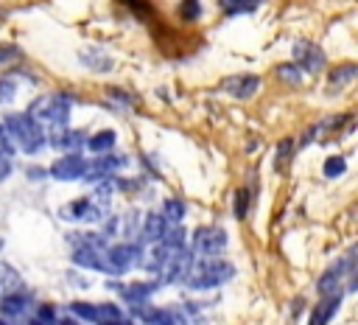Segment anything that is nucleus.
Returning <instances> with one entry per match:
<instances>
[{
    "mask_svg": "<svg viewBox=\"0 0 358 325\" xmlns=\"http://www.w3.org/2000/svg\"><path fill=\"white\" fill-rule=\"evenodd\" d=\"M294 56H296V67L302 73H319L324 67V53L316 45H310V42H299Z\"/></svg>",
    "mask_w": 358,
    "mask_h": 325,
    "instance_id": "f8f14e48",
    "label": "nucleus"
},
{
    "mask_svg": "<svg viewBox=\"0 0 358 325\" xmlns=\"http://www.w3.org/2000/svg\"><path fill=\"white\" fill-rule=\"evenodd\" d=\"M232 275H235V266H232V263L218 261V258H201L199 263H190V272H187L185 283L199 291V289L221 286V283H227Z\"/></svg>",
    "mask_w": 358,
    "mask_h": 325,
    "instance_id": "f03ea898",
    "label": "nucleus"
},
{
    "mask_svg": "<svg viewBox=\"0 0 358 325\" xmlns=\"http://www.w3.org/2000/svg\"><path fill=\"white\" fill-rule=\"evenodd\" d=\"M344 272L352 275V252H350L344 261H338L336 266H330V269L319 277V283H316L319 294H322V297H324V294H336V291H338V283H341V277H344Z\"/></svg>",
    "mask_w": 358,
    "mask_h": 325,
    "instance_id": "9d476101",
    "label": "nucleus"
},
{
    "mask_svg": "<svg viewBox=\"0 0 358 325\" xmlns=\"http://www.w3.org/2000/svg\"><path fill=\"white\" fill-rule=\"evenodd\" d=\"M22 286V280H20V275L11 269V266H6V263H0V289L3 291H17Z\"/></svg>",
    "mask_w": 358,
    "mask_h": 325,
    "instance_id": "b1692460",
    "label": "nucleus"
},
{
    "mask_svg": "<svg viewBox=\"0 0 358 325\" xmlns=\"http://www.w3.org/2000/svg\"><path fill=\"white\" fill-rule=\"evenodd\" d=\"M6 132L11 134V140H17L14 146H20L25 154H36L39 148H42V143H45V132H42V126H36V120L25 112H14V115H8L6 118Z\"/></svg>",
    "mask_w": 358,
    "mask_h": 325,
    "instance_id": "7ed1b4c3",
    "label": "nucleus"
},
{
    "mask_svg": "<svg viewBox=\"0 0 358 325\" xmlns=\"http://www.w3.org/2000/svg\"><path fill=\"white\" fill-rule=\"evenodd\" d=\"M355 73H358L355 64H338V67L330 73V87H344V84H350V81L355 78Z\"/></svg>",
    "mask_w": 358,
    "mask_h": 325,
    "instance_id": "5701e85b",
    "label": "nucleus"
},
{
    "mask_svg": "<svg viewBox=\"0 0 358 325\" xmlns=\"http://www.w3.org/2000/svg\"><path fill=\"white\" fill-rule=\"evenodd\" d=\"M123 317V311L117 308V305H112V303H101V305H95V325H106V322H115V319H120Z\"/></svg>",
    "mask_w": 358,
    "mask_h": 325,
    "instance_id": "4be33fe9",
    "label": "nucleus"
},
{
    "mask_svg": "<svg viewBox=\"0 0 358 325\" xmlns=\"http://www.w3.org/2000/svg\"><path fill=\"white\" fill-rule=\"evenodd\" d=\"M20 56V50L14 48V45H0V64H6V62H14Z\"/></svg>",
    "mask_w": 358,
    "mask_h": 325,
    "instance_id": "72a5a7b5",
    "label": "nucleus"
},
{
    "mask_svg": "<svg viewBox=\"0 0 358 325\" xmlns=\"http://www.w3.org/2000/svg\"><path fill=\"white\" fill-rule=\"evenodd\" d=\"M338 305H341V291H336V294H324V297L319 300V305L313 308L310 325H327V322H330V317H336Z\"/></svg>",
    "mask_w": 358,
    "mask_h": 325,
    "instance_id": "2eb2a0df",
    "label": "nucleus"
},
{
    "mask_svg": "<svg viewBox=\"0 0 358 325\" xmlns=\"http://www.w3.org/2000/svg\"><path fill=\"white\" fill-rule=\"evenodd\" d=\"M134 314H137L143 322H148V325H185V322H193V319L187 317V305H182V308H176V305H171V308L134 305Z\"/></svg>",
    "mask_w": 358,
    "mask_h": 325,
    "instance_id": "423d86ee",
    "label": "nucleus"
},
{
    "mask_svg": "<svg viewBox=\"0 0 358 325\" xmlns=\"http://www.w3.org/2000/svg\"><path fill=\"white\" fill-rule=\"evenodd\" d=\"M179 14H182L185 20H196V17L201 14V3H199V0H182Z\"/></svg>",
    "mask_w": 358,
    "mask_h": 325,
    "instance_id": "c85d7f7f",
    "label": "nucleus"
},
{
    "mask_svg": "<svg viewBox=\"0 0 358 325\" xmlns=\"http://www.w3.org/2000/svg\"><path fill=\"white\" fill-rule=\"evenodd\" d=\"M17 92V78L14 76H3L0 78V101H11Z\"/></svg>",
    "mask_w": 358,
    "mask_h": 325,
    "instance_id": "bb28decb",
    "label": "nucleus"
},
{
    "mask_svg": "<svg viewBox=\"0 0 358 325\" xmlns=\"http://www.w3.org/2000/svg\"><path fill=\"white\" fill-rule=\"evenodd\" d=\"M190 263H193L190 249L179 247V249L168 258V263L162 266V277H159L157 283H159V286H165V283H185V277H187V272H190Z\"/></svg>",
    "mask_w": 358,
    "mask_h": 325,
    "instance_id": "0eeeda50",
    "label": "nucleus"
},
{
    "mask_svg": "<svg viewBox=\"0 0 358 325\" xmlns=\"http://www.w3.org/2000/svg\"><path fill=\"white\" fill-rule=\"evenodd\" d=\"M218 6L224 14H246V11H255L257 3H252V0H218Z\"/></svg>",
    "mask_w": 358,
    "mask_h": 325,
    "instance_id": "393cba45",
    "label": "nucleus"
},
{
    "mask_svg": "<svg viewBox=\"0 0 358 325\" xmlns=\"http://www.w3.org/2000/svg\"><path fill=\"white\" fill-rule=\"evenodd\" d=\"M165 230H168V224L162 221V216H159V213H145L143 227H140V241H151V244H154Z\"/></svg>",
    "mask_w": 358,
    "mask_h": 325,
    "instance_id": "f3484780",
    "label": "nucleus"
},
{
    "mask_svg": "<svg viewBox=\"0 0 358 325\" xmlns=\"http://www.w3.org/2000/svg\"><path fill=\"white\" fill-rule=\"evenodd\" d=\"M344 168H347V165H344V157H330V160L324 162V177H330V179H333V177H341Z\"/></svg>",
    "mask_w": 358,
    "mask_h": 325,
    "instance_id": "cd10ccee",
    "label": "nucleus"
},
{
    "mask_svg": "<svg viewBox=\"0 0 358 325\" xmlns=\"http://www.w3.org/2000/svg\"><path fill=\"white\" fill-rule=\"evenodd\" d=\"M299 73H302V70H299L296 64H280V67H277V76H280L282 81H291V84H299V78H302Z\"/></svg>",
    "mask_w": 358,
    "mask_h": 325,
    "instance_id": "a878e982",
    "label": "nucleus"
},
{
    "mask_svg": "<svg viewBox=\"0 0 358 325\" xmlns=\"http://www.w3.org/2000/svg\"><path fill=\"white\" fill-rule=\"evenodd\" d=\"M87 146H90V151H109L115 146V132L112 129L95 132L92 137H87Z\"/></svg>",
    "mask_w": 358,
    "mask_h": 325,
    "instance_id": "aec40b11",
    "label": "nucleus"
},
{
    "mask_svg": "<svg viewBox=\"0 0 358 325\" xmlns=\"http://www.w3.org/2000/svg\"><path fill=\"white\" fill-rule=\"evenodd\" d=\"M11 174V162H8V157H0V179H6Z\"/></svg>",
    "mask_w": 358,
    "mask_h": 325,
    "instance_id": "f704fd0d",
    "label": "nucleus"
},
{
    "mask_svg": "<svg viewBox=\"0 0 358 325\" xmlns=\"http://www.w3.org/2000/svg\"><path fill=\"white\" fill-rule=\"evenodd\" d=\"M84 168H87V160H84L81 154H64V157H59V160L50 165V174H53L56 179L67 182V179H78V177L84 174Z\"/></svg>",
    "mask_w": 358,
    "mask_h": 325,
    "instance_id": "9b49d317",
    "label": "nucleus"
},
{
    "mask_svg": "<svg viewBox=\"0 0 358 325\" xmlns=\"http://www.w3.org/2000/svg\"><path fill=\"white\" fill-rule=\"evenodd\" d=\"M126 3H129V8H131V11H137V14H145V8H143V6H148L145 0H126Z\"/></svg>",
    "mask_w": 358,
    "mask_h": 325,
    "instance_id": "c9c22d12",
    "label": "nucleus"
},
{
    "mask_svg": "<svg viewBox=\"0 0 358 325\" xmlns=\"http://www.w3.org/2000/svg\"><path fill=\"white\" fill-rule=\"evenodd\" d=\"M227 247V233L221 227H199L190 238V255L199 258H215Z\"/></svg>",
    "mask_w": 358,
    "mask_h": 325,
    "instance_id": "20e7f679",
    "label": "nucleus"
},
{
    "mask_svg": "<svg viewBox=\"0 0 358 325\" xmlns=\"http://www.w3.org/2000/svg\"><path fill=\"white\" fill-rule=\"evenodd\" d=\"M28 305H31V297L25 294V291H6L3 297H0V314L3 317H22L25 311H28Z\"/></svg>",
    "mask_w": 358,
    "mask_h": 325,
    "instance_id": "4468645a",
    "label": "nucleus"
},
{
    "mask_svg": "<svg viewBox=\"0 0 358 325\" xmlns=\"http://www.w3.org/2000/svg\"><path fill=\"white\" fill-rule=\"evenodd\" d=\"M140 263V247L131 241L106 247V275H123Z\"/></svg>",
    "mask_w": 358,
    "mask_h": 325,
    "instance_id": "39448f33",
    "label": "nucleus"
},
{
    "mask_svg": "<svg viewBox=\"0 0 358 325\" xmlns=\"http://www.w3.org/2000/svg\"><path fill=\"white\" fill-rule=\"evenodd\" d=\"M252 3H263V0H252Z\"/></svg>",
    "mask_w": 358,
    "mask_h": 325,
    "instance_id": "58836bf2",
    "label": "nucleus"
},
{
    "mask_svg": "<svg viewBox=\"0 0 358 325\" xmlns=\"http://www.w3.org/2000/svg\"><path fill=\"white\" fill-rule=\"evenodd\" d=\"M246 210H249V196H246V191H238V196H235V216L243 219Z\"/></svg>",
    "mask_w": 358,
    "mask_h": 325,
    "instance_id": "473e14b6",
    "label": "nucleus"
},
{
    "mask_svg": "<svg viewBox=\"0 0 358 325\" xmlns=\"http://www.w3.org/2000/svg\"><path fill=\"white\" fill-rule=\"evenodd\" d=\"M115 289L120 291V297H123L126 303H131V305H145V300L159 289V283H157V280H148V283H129V286H117V283H115Z\"/></svg>",
    "mask_w": 358,
    "mask_h": 325,
    "instance_id": "ddd939ff",
    "label": "nucleus"
},
{
    "mask_svg": "<svg viewBox=\"0 0 358 325\" xmlns=\"http://www.w3.org/2000/svg\"><path fill=\"white\" fill-rule=\"evenodd\" d=\"M70 311L73 314H78L81 319H87V322H92L95 319V305H90V303H70Z\"/></svg>",
    "mask_w": 358,
    "mask_h": 325,
    "instance_id": "c756f323",
    "label": "nucleus"
},
{
    "mask_svg": "<svg viewBox=\"0 0 358 325\" xmlns=\"http://www.w3.org/2000/svg\"><path fill=\"white\" fill-rule=\"evenodd\" d=\"M106 325H131L126 317H120V319H115V322H106Z\"/></svg>",
    "mask_w": 358,
    "mask_h": 325,
    "instance_id": "e433bc0d",
    "label": "nucleus"
},
{
    "mask_svg": "<svg viewBox=\"0 0 358 325\" xmlns=\"http://www.w3.org/2000/svg\"><path fill=\"white\" fill-rule=\"evenodd\" d=\"M0 325H8V319H3V317H0Z\"/></svg>",
    "mask_w": 358,
    "mask_h": 325,
    "instance_id": "4c0bfd02",
    "label": "nucleus"
},
{
    "mask_svg": "<svg viewBox=\"0 0 358 325\" xmlns=\"http://www.w3.org/2000/svg\"><path fill=\"white\" fill-rule=\"evenodd\" d=\"M218 87H221L227 95H232V98H252V95L257 92V87H260V78H257V76H246V73H241V76H229V78H224Z\"/></svg>",
    "mask_w": 358,
    "mask_h": 325,
    "instance_id": "1a4fd4ad",
    "label": "nucleus"
},
{
    "mask_svg": "<svg viewBox=\"0 0 358 325\" xmlns=\"http://www.w3.org/2000/svg\"><path fill=\"white\" fill-rule=\"evenodd\" d=\"M14 143H11V134L6 132V126L0 123V157H8V154H14Z\"/></svg>",
    "mask_w": 358,
    "mask_h": 325,
    "instance_id": "2f4dec72",
    "label": "nucleus"
},
{
    "mask_svg": "<svg viewBox=\"0 0 358 325\" xmlns=\"http://www.w3.org/2000/svg\"><path fill=\"white\" fill-rule=\"evenodd\" d=\"M53 146H59V148H64V151H70V154H73L76 148L87 146V134H84V132H78V129H64V132H59V134H56Z\"/></svg>",
    "mask_w": 358,
    "mask_h": 325,
    "instance_id": "a211bd4d",
    "label": "nucleus"
},
{
    "mask_svg": "<svg viewBox=\"0 0 358 325\" xmlns=\"http://www.w3.org/2000/svg\"><path fill=\"white\" fill-rule=\"evenodd\" d=\"M159 216H162V221H165L168 227L182 224V216H185V202H182V199H168V202L162 205Z\"/></svg>",
    "mask_w": 358,
    "mask_h": 325,
    "instance_id": "6ab92c4d",
    "label": "nucleus"
},
{
    "mask_svg": "<svg viewBox=\"0 0 358 325\" xmlns=\"http://www.w3.org/2000/svg\"><path fill=\"white\" fill-rule=\"evenodd\" d=\"M78 59H81V64H87V67L95 70V73L112 70V56H109L106 50H101V48H84V50L78 53Z\"/></svg>",
    "mask_w": 358,
    "mask_h": 325,
    "instance_id": "dca6fc26",
    "label": "nucleus"
},
{
    "mask_svg": "<svg viewBox=\"0 0 358 325\" xmlns=\"http://www.w3.org/2000/svg\"><path fill=\"white\" fill-rule=\"evenodd\" d=\"M291 151H294V140H291V137H285V140H280V148H277V162H274V165H277V168H282Z\"/></svg>",
    "mask_w": 358,
    "mask_h": 325,
    "instance_id": "7c9ffc66",
    "label": "nucleus"
},
{
    "mask_svg": "<svg viewBox=\"0 0 358 325\" xmlns=\"http://www.w3.org/2000/svg\"><path fill=\"white\" fill-rule=\"evenodd\" d=\"M87 207H90V196H81V199H76V202L64 205V210H62V219H70V221H84V216H87Z\"/></svg>",
    "mask_w": 358,
    "mask_h": 325,
    "instance_id": "412c9836",
    "label": "nucleus"
},
{
    "mask_svg": "<svg viewBox=\"0 0 358 325\" xmlns=\"http://www.w3.org/2000/svg\"><path fill=\"white\" fill-rule=\"evenodd\" d=\"M28 115L36 120V126H45L50 132V140H56L59 132H64L67 118H70V98L64 92H50L42 95L31 104Z\"/></svg>",
    "mask_w": 358,
    "mask_h": 325,
    "instance_id": "f257e3e1",
    "label": "nucleus"
},
{
    "mask_svg": "<svg viewBox=\"0 0 358 325\" xmlns=\"http://www.w3.org/2000/svg\"><path fill=\"white\" fill-rule=\"evenodd\" d=\"M126 165V157H112V154H103L98 160H90L87 168H84V179L87 182H101V179H109L115 171H120Z\"/></svg>",
    "mask_w": 358,
    "mask_h": 325,
    "instance_id": "6e6552de",
    "label": "nucleus"
}]
</instances>
